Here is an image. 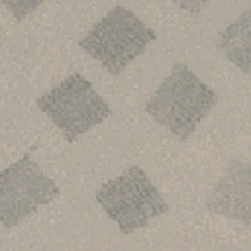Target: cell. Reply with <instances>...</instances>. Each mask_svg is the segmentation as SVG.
<instances>
[{
	"label": "cell",
	"instance_id": "cell-1",
	"mask_svg": "<svg viewBox=\"0 0 251 251\" xmlns=\"http://www.w3.org/2000/svg\"><path fill=\"white\" fill-rule=\"evenodd\" d=\"M216 104L218 92L198 78L186 63L178 61L147 98L145 112L180 141H188Z\"/></svg>",
	"mask_w": 251,
	"mask_h": 251
},
{
	"label": "cell",
	"instance_id": "cell-2",
	"mask_svg": "<svg viewBox=\"0 0 251 251\" xmlns=\"http://www.w3.org/2000/svg\"><path fill=\"white\" fill-rule=\"evenodd\" d=\"M155 39L157 31H153L135 12L118 4L78 39V47L102 63L110 75L118 76Z\"/></svg>",
	"mask_w": 251,
	"mask_h": 251
},
{
	"label": "cell",
	"instance_id": "cell-3",
	"mask_svg": "<svg viewBox=\"0 0 251 251\" xmlns=\"http://www.w3.org/2000/svg\"><path fill=\"white\" fill-rule=\"evenodd\" d=\"M94 198L124 235L145 227L153 218L169 212V202L137 165L106 180L96 190Z\"/></svg>",
	"mask_w": 251,
	"mask_h": 251
},
{
	"label": "cell",
	"instance_id": "cell-4",
	"mask_svg": "<svg viewBox=\"0 0 251 251\" xmlns=\"http://www.w3.org/2000/svg\"><path fill=\"white\" fill-rule=\"evenodd\" d=\"M37 108L63 131L69 143L112 116L108 102L78 73L65 76L59 84L43 92L37 98Z\"/></svg>",
	"mask_w": 251,
	"mask_h": 251
},
{
	"label": "cell",
	"instance_id": "cell-5",
	"mask_svg": "<svg viewBox=\"0 0 251 251\" xmlns=\"http://www.w3.org/2000/svg\"><path fill=\"white\" fill-rule=\"evenodd\" d=\"M61 194L57 182L47 176L31 155H22L0 173V220L6 229L18 226L39 206Z\"/></svg>",
	"mask_w": 251,
	"mask_h": 251
},
{
	"label": "cell",
	"instance_id": "cell-6",
	"mask_svg": "<svg viewBox=\"0 0 251 251\" xmlns=\"http://www.w3.org/2000/svg\"><path fill=\"white\" fill-rule=\"evenodd\" d=\"M206 210L251 226V165L231 159L204 202Z\"/></svg>",
	"mask_w": 251,
	"mask_h": 251
},
{
	"label": "cell",
	"instance_id": "cell-7",
	"mask_svg": "<svg viewBox=\"0 0 251 251\" xmlns=\"http://www.w3.org/2000/svg\"><path fill=\"white\" fill-rule=\"evenodd\" d=\"M216 49L243 75H251V8L218 33Z\"/></svg>",
	"mask_w": 251,
	"mask_h": 251
},
{
	"label": "cell",
	"instance_id": "cell-8",
	"mask_svg": "<svg viewBox=\"0 0 251 251\" xmlns=\"http://www.w3.org/2000/svg\"><path fill=\"white\" fill-rule=\"evenodd\" d=\"M4 6L16 16V20L20 22V20H24L25 16H27V12H31L33 8H37L39 6V2H16V4H12V2H4Z\"/></svg>",
	"mask_w": 251,
	"mask_h": 251
},
{
	"label": "cell",
	"instance_id": "cell-9",
	"mask_svg": "<svg viewBox=\"0 0 251 251\" xmlns=\"http://www.w3.org/2000/svg\"><path fill=\"white\" fill-rule=\"evenodd\" d=\"M206 4H180V8H184V10H192V12H196V10H200V8H204Z\"/></svg>",
	"mask_w": 251,
	"mask_h": 251
}]
</instances>
